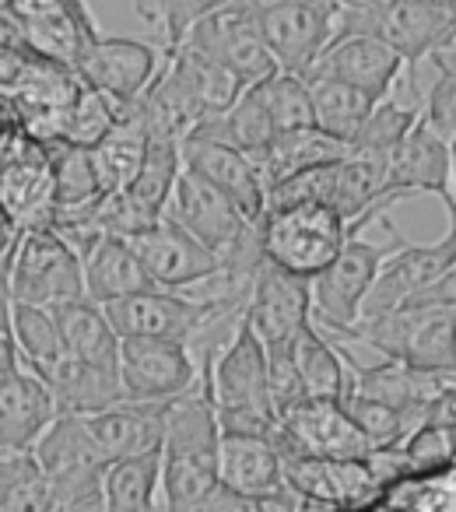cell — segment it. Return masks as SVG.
I'll return each instance as SVG.
<instances>
[{
  "mask_svg": "<svg viewBox=\"0 0 456 512\" xmlns=\"http://www.w3.org/2000/svg\"><path fill=\"white\" fill-rule=\"evenodd\" d=\"M190 393L169 400L162 446L165 512H200L221 484V421L211 393V365Z\"/></svg>",
  "mask_w": 456,
  "mask_h": 512,
  "instance_id": "1",
  "label": "cell"
},
{
  "mask_svg": "<svg viewBox=\"0 0 456 512\" xmlns=\"http://www.w3.org/2000/svg\"><path fill=\"white\" fill-rule=\"evenodd\" d=\"M0 88H4V116L18 120L39 141L57 144L64 141L67 113L78 102L85 81L78 67L43 57L32 46H25L15 32H4Z\"/></svg>",
  "mask_w": 456,
  "mask_h": 512,
  "instance_id": "2",
  "label": "cell"
},
{
  "mask_svg": "<svg viewBox=\"0 0 456 512\" xmlns=\"http://www.w3.org/2000/svg\"><path fill=\"white\" fill-rule=\"evenodd\" d=\"M200 362L211 365V393L214 407H218L221 432H278L281 414L271 393L267 344L246 323V316L236 334H232V341L221 351H214V355H200Z\"/></svg>",
  "mask_w": 456,
  "mask_h": 512,
  "instance_id": "3",
  "label": "cell"
},
{
  "mask_svg": "<svg viewBox=\"0 0 456 512\" xmlns=\"http://www.w3.org/2000/svg\"><path fill=\"white\" fill-rule=\"evenodd\" d=\"M4 299L46 309L88 299L85 260L53 225L29 228L4 264Z\"/></svg>",
  "mask_w": 456,
  "mask_h": 512,
  "instance_id": "4",
  "label": "cell"
},
{
  "mask_svg": "<svg viewBox=\"0 0 456 512\" xmlns=\"http://www.w3.org/2000/svg\"><path fill=\"white\" fill-rule=\"evenodd\" d=\"M351 225L330 204H292L271 207L260 221L264 256L281 271L313 281L341 256Z\"/></svg>",
  "mask_w": 456,
  "mask_h": 512,
  "instance_id": "5",
  "label": "cell"
},
{
  "mask_svg": "<svg viewBox=\"0 0 456 512\" xmlns=\"http://www.w3.org/2000/svg\"><path fill=\"white\" fill-rule=\"evenodd\" d=\"M358 235H348L341 256L320 278H313V320L334 341H351L365 316V302L376 288L379 271L390 260V253H397L407 242L397 235L390 246H379V242L358 239Z\"/></svg>",
  "mask_w": 456,
  "mask_h": 512,
  "instance_id": "6",
  "label": "cell"
},
{
  "mask_svg": "<svg viewBox=\"0 0 456 512\" xmlns=\"http://www.w3.org/2000/svg\"><path fill=\"white\" fill-rule=\"evenodd\" d=\"M351 32H369L390 43L414 74L421 60L456 46V8H435L421 0H351L341 18V36Z\"/></svg>",
  "mask_w": 456,
  "mask_h": 512,
  "instance_id": "7",
  "label": "cell"
},
{
  "mask_svg": "<svg viewBox=\"0 0 456 512\" xmlns=\"http://www.w3.org/2000/svg\"><path fill=\"white\" fill-rule=\"evenodd\" d=\"M351 341L376 348L383 358L425 372H456V309H393L383 316H362Z\"/></svg>",
  "mask_w": 456,
  "mask_h": 512,
  "instance_id": "8",
  "label": "cell"
},
{
  "mask_svg": "<svg viewBox=\"0 0 456 512\" xmlns=\"http://www.w3.org/2000/svg\"><path fill=\"white\" fill-rule=\"evenodd\" d=\"M0 204L4 218L22 228H39L53 221V151L46 141L4 116L0 144Z\"/></svg>",
  "mask_w": 456,
  "mask_h": 512,
  "instance_id": "9",
  "label": "cell"
},
{
  "mask_svg": "<svg viewBox=\"0 0 456 512\" xmlns=\"http://www.w3.org/2000/svg\"><path fill=\"white\" fill-rule=\"evenodd\" d=\"M60 418V404L50 383L18 351L15 337L4 330L0 341V449H36L46 428Z\"/></svg>",
  "mask_w": 456,
  "mask_h": 512,
  "instance_id": "10",
  "label": "cell"
},
{
  "mask_svg": "<svg viewBox=\"0 0 456 512\" xmlns=\"http://www.w3.org/2000/svg\"><path fill=\"white\" fill-rule=\"evenodd\" d=\"M351 0H299L260 15L264 39L281 71L309 78L320 57L341 36V18Z\"/></svg>",
  "mask_w": 456,
  "mask_h": 512,
  "instance_id": "11",
  "label": "cell"
},
{
  "mask_svg": "<svg viewBox=\"0 0 456 512\" xmlns=\"http://www.w3.org/2000/svg\"><path fill=\"white\" fill-rule=\"evenodd\" d=\"M183 43L218 57L221 64L232 67L246 85H260V81L274 78V74L281 71L271 46H267V39H264L260 11L253 8L250 0H228L225 8L200 18Z\"/></svg>",
  "mask_w": 456,
  "mask_h": 512,
  "instance_id": "12",
  "label": "cell"
},
{
  "mask_svg": "<svg viewBox=\"0 0 456 512\" xmlns=\"http://www.w3.org/2000/svg\"><path fill=\"white\" fill-rule=\"evenodd\" d=\"M281 453L299 456H330V460H365L372 442L348 414L344 400H302L281 414L274 432Z\"/></svg>",
  "mask_w": 456,
  "mask_h": 512,
  "instance_id": "13",
  "label": "cell"
},
{
  "mask_svg": "<svg viewBox=\"0 0 456 512\" xmlns=\"http://www.w3.org/2000/svg\"><path fill=\"white\" fill-rule=\"evenodd\" d=\"M285 481L313 512L365 509L383 498V484L365 460H330V456H285Z\"/></svg>",
  "mask_w": 456,
  "mask_h": 512,
  "instance_id": "14",
  "label": "cell"
},
{
  "mask_svg": "<svg viewBox=\"0 0 456 512\" xmlns=\"http://www.w3.org/2000/svg\"><path fill=\"white\" fill-rule=\"evenodd\" d=\"M204 369L183 341L155 337H123L120 383L127 400H172L190 393Z\"/></svg>",
  "mask_w": 456,
  "mask_h": 512,
  "instance_id": "15",
  "label": "cell"
},
{
  "mask_svg": "<svg viewBox=\"0 0 456 512\" xmlns=\"http://www.w3.org/2000/svg\"><path fill=\"white\" fill-rule=\"evenodd\" d=\"M130 246L137 249L141 264L148 267L151 281L158 288H169V292L207 285L225 271L221 256L172 218H162L158 225L130 235Z\"/></svg>",
  "mask_w": 456,
  "mask_h": 512,
  "instance_id": "16",
  "label": "cell"
},
{
  "mask_svg": "<svg viewBox=\"0 0 456 512\" xmlns=\"http://www.w3.org/2000/svg\"><path fill=\"white\" fill-rule=\"evenodd\" d=\"M246 323L257 330L267 348L299 341L302 330L313 323V281L264 260L246 302Z\"/></svg>",
  "mask_w": 456,
  "mask_h": 512,
  "instance_id": "17",
  "label": "cell"
},
{
  "mask_svg": "<svg viewBox=\"0 0 456 512\" xmlns=\"http://www.w3.org/2000/svg\"><path fill=\"white\" fill-rule=\"evenodd\" d=\"M183 162L200 179L225 193L250 221H264L267 214V179L260 172L257 158L232 144L211 141V137H186L183 141Z\"/></svg>",
  "mask_w": 456,
  "mask_h": 512,
  "instance_id": "18",
  "label": "cell"
},
{
  "mask_svg": "<svg viewBox=\"0 0 456 512\" xmlns=\"http://www.w3.org/2000/svg\"><path fill=\"white\" fill-rule=\"evenodd\" d=\"M158 71H162V50L123 36H102L78 64L85 85L113 95L123 106H134L151 88Z\"/></svg>",
  "mask_w": 456,
  "mask_h": 512,
  "instance_id": "19",
  "label": "cell"
},
{
  "mask_svg": "<svg viewBox=\"0 0 456 512\" xmlns=\"http://www.w3.org/2000/svg\"><path fill=\"white\" fill-rule=\"evenodd\" d=\"M386 190L400 200L418 197V193H435L446 204L453 197V155H449V141L428 127L425 116H418L414 130L390 155Z\"/></svg>",
  "mask_w": 456,
  "mask_h": 512,
  "instance_id": "20",
  "label": "cell"
},
{
  "mask_svg": "<svg viewBox=\"0 0 456 512\" xmlns=\"http://www.w3.org/2000/svg\"><path fill=\"white\" fill-rule=\"evenodd\" d=\"M407 60L393 50L390 43H383L379 36H369V32H351V36H341L327 53L320 57V64L313 67L309 78H337L348 81V85L369 92L376 102L390 99L393 85L404 74Z\"/></svg>",
  "mask_w": 456,
  "mask_h": 512,
  "instance_id": "21",
  "label": "cell"
},
{
  "mask_svg": "<svg viewBox=\"0 0 456 512\" xmlns=\"http://www.w3.org/2000/svg\"><path fill=\"white\" fill-rule=\"evenodd\" d=\"M36 456L50 474L53 488H78V484L106 481L109 456L102 453L99 439L81 414H60L46 435L36 442Z\"/></svg>",
  "mask_w": 456,
  "mask_h": 512,
  "instance_id": "22",
  "label": "cell"
},
{
  "mask_svg": "<svg viewBox=\"0 0 456 512\" xmlns=\"http://www.w3.org/2000/svg\"><path fill=\"white\" fill-rule=\"evenodd\" d=\"M169 400H120L99 414H88V428L109 460L155 456L165 446Z\"/></svg>",
  "mask_w": 456,
  "mask_h": 512,
  "instance_id": "23",
  "label": "cell"
},
{
  "mask_svg": "<svg viewBox=\"0 0 456 512\" xmlns=\"http://www.w3.org/2000/svg\"><path fill=\"white\" fill-rule=\"evenodd\" d=\"M221 484L246 498L285 495V453L274 435L221 432Z\"/></svg>",
  "mask_w": 456,
  "mask_h": 512,
  "instance_id": "24",
  "label": "cell"
},
{
  "mask_svg": "<svg viewBox=\"0 0 456 512\" xmlns=\"http://www.w3.org/2000/svg\"><path fill=\"white\" fill-rule=\"evenodd\" d=\"M81 260H85L88 299L99 302V306H109V302H120L137 292L158 288L151 281L148 267L141 264L137 249L123 235H102Z\"/></svg>",
  "mask_w": 456,
  "mask_h": 512,
  "instance_id": "25",
  "label": "cell"
},
{
  "mask_svg": "<svg viewBox=\"0 0 456 512\" xmlns=\"http://www.w3.org/2000/svg\"><path fill=\"white\" fill-rule=\"evenodd\" d=\"M4 32H15L25 46H32L36 53L50 60H60V64L78 67L85 60V53L92 50L102 39V32L95 29V18L88 15L85 4H74V8L60 11L53 18H43V22H29L18 25L11 18H4Z\"/></svg>",
  "mask_w": 456,
  "mask_h": 512,
  "instance_id": "26",
  "label": "cell"
},
{
  "mask_svg": "<svg viewBox=\"0 0 456 512\" xmlns=\"http://www.w3.org/2000/svg\"><path fill=\"white\" fill-rule=\"evenodd\" d=\"M60 330H64V348L71 358L95 369L120 372V355H123V337L113 327L106 306L92 299L71 302V306L57 309Z\"/></svg>",
  "mask_w": 456,
  "mask_h": 512,
  "instance_id": "27",
  "label": "cell"
},
{
  "mask_svg": "<svg viewBox=\"0 0 456 512\" xmlns=\"http://www.w3.org/2000/svg\"><path fill=\"white\" fill-rule=\"evenodd\" d=\"M43 379L50 383L53 397L60 404V414H99L106 407L127 400L120 383V372H106L95 369V365H85L78 358L64 355L50 372H43Z\"/></svg>",
  "mask_w": 456,
  "mask_h": 512,
  "instance_id": "28",
  "label": "cell"
},
{
  "mask_svg": "<svg viewBox=\"0 0 456 512\" xmlns=\"http://www.w3.org/2000/svg\"><path fill=\"white\" fill-rule=\"evenodd\" d=\"M190 137H211V141L232 144V148L246 151L253 158L271 148L274 137H278V127H274L271 109H267L264 81L246 88L236 99V106L225 109L221 116H207Z\"/></svg>",
  "mask_w": 456,
  "mask_h": 512,
  "instance_id": "29",
  "label": "cell"
},
{
  "mask_svg": "<svg viewBox=\"0 0 456 512\" xmlns=\"http://www.w3.org/2000/svg\"><path fill=\"white\" fill-rule=\"evenodd\" d=\"M344 155H351V144L337 141L320 127H302L274 137L271 148L257 155V165L267 179V193H271V186H278L281 179L299 176V172L316 169V165L337 162Z\"/></svg>",
  "mask_w": 456,
  "mask_h": 512,
  "instance_id": "30",
  "label": "cell"
},
{
  "mask_svg": "<svg viewBox=\"0 0 456 512\" xmlns=\"http://www.w3.org/2000/svg\"><path fill=\"white\" fill-rule=\"evenodd\" d=\"M151 141H155V137H151L148 120H144V113L134 102V106L120 116V123H116V127L92 148L106 193H120L134 183V176L144 165V155H148Z\"/></svg>",
  "mask_w": 456,
  "mask_h": 512,
  "instance_id": "31",
  "label": "cell"
},
{
  "mask_svg": "<svg viewBox=\"0 0 456 512\" xmlns=\"http://www.w3.org/2000/svg\"><path fill=\"white\" fill-rule=\"evenodd\" d=\"M295 362H299L302 390L306 400H344L351 386V369L344 348L330 334L316 327V320L295 341Z\"/></svg>",
  "mask_w": 456,
  "mask_h": 512,
  "instance_id": "32",
  "label": "cell"
},
{
  "mask_svg": "<svg viewBox=\"0 0 456 512\" xmlns=\"http://www.w3.org/2000/svg\"><path fill=\"white\" fill-rule=\"evenodd\" d=\"M4 330L15 337L22 358L39 372V376H43V372H50L53 365L67 355L64 330H60L57 309L4 299Z\"/></svg>",
  "mask_w": 456,
  "mask_h": 512,
  "instance_id": "33",
  "label": "cell"
},
{
  "mask_svg": "<svg viewBox=\"0 0 456 512\" xmlns=\"http://www.w3.org/2000/svg\"><path fill=\"white\" fill-rule=\"evenodd\" d=\"M183 169H186L183 144L158 141L155 137L148 155H144V165L137 169L134 183L123 190V197H127L151 225H158V221L165 218V211H169V200H172V193H176V183H179V176H183Z\"/></svg>",
  "mask_w": 456,
  "mask_h": 512,
  "instance_id": "34",
  "label": "cell"
},
{
  "mask_svg": "<svg viewBox=\"0 0 456 512\" xmlns=\"http://www.w3.org/2000/svg\"><path fill=\"white\" fill-rule=\"evenodd\" d=\"M53 151V218L67 211H81L106 197L99 165H95L92 148L78 144H50Z\"/></svg>",
  "mask_w": 456,
  "mask_h": 512,
  "instance_id": "35",
  "label": "cell"
},
{
  "mask_svg": "<svg viewBox=\"0 0 456 512\" xmlns=\"http://www.w3.org/2000/svg\"><path fill=\"white\" fill-rule=\"evenodd\" d=\"M106 509L109 512H165L162 453L109 463Z\"/></svg>",
  "mask_w": 456,
  "mask_h": 512,
  "instance_id": "36",
  "label": "cell"
},
{
  "mask_svg": "<svg viewBox=\"0 0 456 512\" xmlns=\"http://www.w3.org/2000/svg\"><path fill=\"white\" fill-rule=\"evenodd\" d=\"M313 85V109H316V127L327 130L330 137L351 144L365 120L376 109V99L362 88L348 85L337 78H309Z\"/></svg>",
  "mask_w": 456,
  "mask_h": 512,
  "instance_id": "37",
  "label": "cell"
},
{
  "mask_svg": "<svg viewBox=\"0 0 456 512\" xmlns=\"http://www.w3.org/2000/svg\"><path fill=\"white\" fill-rule=\"evenodd\" d=\"M53 481L36 449H11L0 460V512H53Z\"/></svg>",
  "mask_w": 456,
  "mask_h": 512,
  "instance_id": "38",
  "label": "cell"
},
{
  "mask_svg": "<svg viewBox=\"0 0 456 512\" xmlns=\"http://www.w3.org/2000/svg\"><path fill=\"white\" fill-rule=\"evenodd\" d=\"M169 53H176L179 67H183V74H186V81H190V88H193V95H197L204 116H221L225 109L236 106L239 95L250 88L236 71H232V67L221 64V60L211 57V53L197 50V46L183 43Z\"/></svg>",
  "mask_w": 456,
  "mask_h": 512,
  "instance_id": "39",
  "label": "cell"
},
{
  "mask_svg": "<svg viewBox=\"0 0 456 512\" xmlns=\"http://www.w3.org/2000/svg\"><path fill=\"white\" fill-rule=\"evenodd\" d=\"M421 116V106H404L390 95V99L376 102L372 116L365 120V127L358 130V137L351 141V155H362L369 162H379V165H390V155L400 148L407 134L414 130Z\"/></svg>",
  "mask_w": 456,
  "mask_h": 512,
  "instance_id": "40",
  "label": "cell"
},
{
  "mask_svg": "<svg viewBox=\"0 0 456 512\" xmlns=\"http://www.w3.org/2000/svg\"><path fill=\"white\" fill-rule=\"evenodd\" d=\"M400 512H456V463L428 474H407L383 491Z\"/></svg>",
  "mask_w": 456,
  "mask_h": 512,
  "instance_id": "41",
  "label": "cell"
},
{
  "mask_svg": "<svg viewBox=\"0 0 456 512\" xmlns=\"http://www.w3.org/2000/svg\"><path fill=\"white\" fill-rule=\"evenodd\" d=\"M130 106L116 102L113 95L99 92V88L85 85L78 95V102L71 106L64 123V144H78V148H95L109 130L120 123V116L127 113Z\"/></svg>",
  "mask_w": 456,
  "mask_h": 512,
  "instance_id": "42",
  "label": "cell"
},
{
  "mask_svg": "<svg viewBox=\"0 0 456 512\" xmlns=\"http://www.w3.org/2000/svg\"><path fill=\"white\" fill-rule=\"evenodd\" d=\"M267 109H271V120L278 127V134L302 127H316V109H313V85L309 78L292 71H278L274 78L264 81Z\"/></svg>",
  "mask_w": 456,
  "mask_h": 512,
  "instance_id": "43",
  "label": "cell"
},
{
  "mask_svg": "<svg viewBox=\"0 0 456 512\" xmlns=\"http://www.w3.org/2000/svg\"><path fill=\"white\" fill-rule=\"evenodd\" d=\"M344 407H348V414L358 421V428H362L365 439L372 442V449L400 446V442L421 425L414 414L400 411V407H393V404H383V400H376V397H362V393H348Z\"/></svg>",
  "mask_w": 456,
  "mask_h": 512,
  "instance_id": "44",
  "label": "cell"
},
{
  "mask_svg": "<svg viewBox=\"0 0 456 512\" xmlns=\"http://www.w3.org/2000/svg\"><path fill=\"white\" fill-rule=\"evenodd\" d=\"M428 60H432V67H435V81H432V88H428L425 102H421V116H425L435 134L453 141L456 137V46L453 50L432 53Z\"/></svg>",
  "mask_w": 456,
  "mask_h": 512,
  "instance_id": "45",
  "label": "cell"
},
{
  "mask_svg": "<svg viewBox=\"0 0 456 512\" xmlns=\"http://www.w3.org/2000/svg\"><path fill=\"white\" fill-rule=\"evenodd\" d=\"M404 456L411 474H428L456 463V428L439 425V421H421L404 442Z\"/></svg>",
  "mask_w": 456,
  "mask_h": 512,
  "instance_id": "46",
  "label": "cell"
},
{
  "mask_svg": "<svg viewBox=\"0 0 456 512\" xmlns=\"http://www.w3.org/2000/svg\"><path fill=\"white\" fill-rule=\"evenodd\" d=\"M225 4L228 0H155V8H151V15L144 22L162 32V50H176V46H183V39L190 36V29L200 18L225 8Z\"/></svg>",
  "mask_w": 456,
  "mask_h": 512,
  "instance_id": "47",
  "label": "cell"
},
{
  "mask_svg": "<svg viewBox=\"0 0 456 512\" xmlns=\"http://www.w3.org/2000/svg\"><path fill=\"white\" fill-rule=\"evenodd\" d=\"M404 306H411V309H425V306L456 309V264L449 267V271L442 274L439 281H432V285H428L425 292H418L414 299H407ZM404 306H400V309H404Z\"/></svg>",
  "mask_w": 456,
  "mask_h": 512,
  "instance_id": "48",
  "label": "cell"
},
{
  "mask_svg": "<svg viewBox=\"0 0 456 512\" xmlns=\"http://www.w3.org/2000/svg\"><path fill=\"white\" fill-rule=\"evenodd\" d=\"M246 512H313L292 488L285 495H267V498H250V509Z\"/></svg>",
  "mask_w": 456,
  "mask_h": 512,
  "instance_id": "49",
  "label": "cell"
},
{
  "mask_svg": "<svg viewBox=\"0 0 456 512\" xmlns=\"http://www.w3.org/2000/svg\"><path fill=\"white\" fill-rule=\"evenodd\" d=\"M151 8H155V0H137V15H141V18H148Z\"/></svg>",
  "mask_w": 456,
  "mask_h": 512,
  "instance_id": "50",
  "label": "cell"
},
{
  "mask_svg": "<svg viewBox=\"0 0 456 512\" xmlns=\"http://www.w3.org/2000/svg\"><path fill=\"white\" fill-rule=\"evenodd\" d=\"M449 155H453V197H456V137L449 141Z\"/></svg>",
  "mask_w": 456,
  "mask_h": 512,
  "instance_id": "51",
  "label": "cell"
},
{
  "mask_svg": "<svg viewBox=\"0 0 456 512\" xmlns=\"http://www.w3.org/2000/svg\"><path fill=\"white\" fill-rule=\"evenodd\" d=\"M330 512H362V509H330Z\"/></svg>",
  "mask_w": 456,
  "mask_h": 512,
  "instance_id": "52",
  "label": "cell"
},
{
  "mask_svg": "<svg viewBox=\"0 0 456 512\" xmlns=\"http://www.w3.org/2000/svg\"><path fill=\"white\" fill-rule=\"evenodd\" d=\"M372 4H383V0H372Z\"/></svg>",
  "mask_w": 456,
  "mask_h": 512,
  "instance_id": "53",
  "label": "cell"
}]
</instances>
